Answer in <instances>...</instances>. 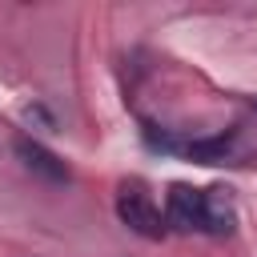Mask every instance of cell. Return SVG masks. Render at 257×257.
<instances>
[{
    "mask_svg": "<svg viewBox=\"0 0 257 257\" xmlns=\"http://www.w3.org/2000/svg\"><path fill=\"white\" fill-rule=\"evenodd\" d=\"M16 157L24 161V169H32L36 177H44V181H52V185H64V181H72V173H68V165L56 157V153H48L40 141H32V137H16Z\"/></svg>",
    "mask_w": 257,
    "mask_h": 257,
    "instance_id": "3957f363",
    "label": "cell"
},
{
    "mask_svg": "<svg viewBox=\"0 0 257 257\" xmlns=\"http://www.w3.org/2000/svg\"><path fill=\"white\" fill-rule=\"evenodd\" d=\"M185 153H189V157H197V161H205V165H217V161H225V157H229V137L193 141V145H185Z\"/></svg>",
    "mask_w": 257,
    "mask_h": 257,
    "instance_id": "5b68a950",
    "label": "cell"
},
{
    "mask_svg": "<svg viewBox=\"0 0 257 257\" xmlns=\"http://www.w3.org/2000/svg\"><path fill=\"white\" fill-rule=\"evenodd\" d=\"M233 225H237V209H233V197H229V189H205V233H213V237H225V233H233Z\"/></svg>",
    "mask_w": 257,
    "mask_h": 257,
    "instance_id": "277c9868",
    "label": "cell"
},
{
    "mask_svg": "<svg viewBox=\"0 0 257 257\" xmlns=\"http://www.w3.org/2000/svg\"><path fill=\"white\" fill-rule=\"evenodd\" d=\"M165 225L177 233H205V189L173 185L165 201Z\"/></svg>",
    "mask_w": 257,
    "mask_h": 257,
    "instance_id": "7a4b0ae2",
    "label": "cell"
},
{
    "mask_svg": "<svg viewBox=\"0 0 257 257\" xmlns=\"http://www.w3.org/2000/svg\"><path fill=\"white\" fill-rule=\"evenodd\" d=\"M116 217H120L133 233H141V237H149V241H161L165 229H169L165 217H161V209L153 205V197L145 193L141 181L120 185V193H116Z\"/></svg>",
    "mask_w": 257,
    "mask_h": 257,
    "instance_id": "6da1fadb",
    "label": "cell"
}]
</instances>
